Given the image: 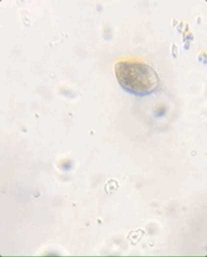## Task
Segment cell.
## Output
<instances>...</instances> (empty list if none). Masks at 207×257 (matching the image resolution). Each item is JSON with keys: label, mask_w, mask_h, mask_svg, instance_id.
<instances>
[{"label": "cell", "mask_w": 207, "mask_h": 257, "mask_svg": "<svg viewBox=\"0 0 207 257\" xmlns=\"http://www.w3.org/2000/svg\"><path fill=\"white\" fill-rule=\"evenodd\" d=\"M116 76L124 90L134 95H148L157 89L159 76L146 62L121 60L114 66Z\"/></svg>", "instance_id": "1"}]
</instances>
